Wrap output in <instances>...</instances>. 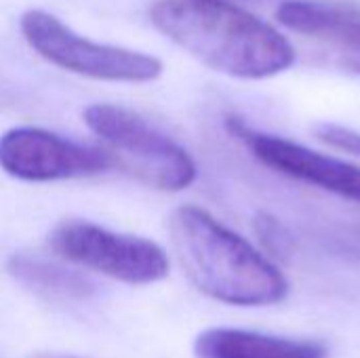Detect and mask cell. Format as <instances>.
Masks as SVG:
<instances>
[{
    "label": "cell",
    "mask_w": 360,
    "mask_h": 358,
    "mask_svg": "<svg viewBox=\"0 0 360 358\" xmlns=\"http://www.w3.org/2000/svg\"><path fill=\"white\" fill-rule=\"evenodd\" d=\"M150 19L196 61L230 78L266 80L297 59L274 25L230 0H156Z\"/></svg>",
    "instance_id": "1"
},
{
    "label": "cell",
    "mask_w": 360,
    "mask_h": 358,
    "mask_svg": "<svg viewBox=\"0 0 360 358\" xmlns=\"http://www.w3.org/2000/svg\"><path fill=\"white\" fill-rule=\"evenodd\" d=\"M169 232L184 274L200 293L232 306H272L287 298L285 274L209 211L175 209Z\"/></svg>",
    "instance_id": "2"
},
{
    "label": "cell",
    "mask_w": 360,
    "mask_h": 358,
    "mask_svg": "<svg viewBox=\"0 0 360 358\" xmlns=\"http://www.w3.org/2000/svg\"><path fill=\"white\" fill-rule=\"evenodd\" d=\"M82 116L86 127L108 146L112 162L146 186L162 192H181L196 181L198 167L190 152L133 110L93 103Z\"/></svg>",
    "instance_id": "3"
},
{
    "label": "cell",
    "mask_w": 360,
    "mask_h": 358,
    "mask_svg": "<svg viewBox=\"0 0 360 358\" xmlns=\"http://www.w3.org/2000/svg\"><path fill=\"white\" fill-rule=\"evenodd\" d=\"M19 27L34 53L78 76L108 82H152L162 74V61L158 57L93 42L40 8L25 11L19 19Z\"/></svg>",
    "instance_id": "4"
},
{
    "label": "cell",
    "mask_w": 360,
    "mask_h": 358,
    "mask_svg": "<svg viewBox=\"0 0 360 358\" xmlns=\"http://www.w3.org/2000/svg\"><path fill=\"white\" fill-rule=\"evenodd\" d=\"M49 245L59 257L129 285H150L169 274V257L154 241L112 232L84 219L57 224Z\"/></svg>",
    "instance_id": "5"
},
{
    "label": "cell",
    "mask_w": 360,
    "mask_h": 358,
    "mask_svg": "<svg viewBox=\"0 0 360 358\" xmlns=\"http://www.w3.org/2000/svg\"><path fill=\"white\" fill-rule=\"evenodd\" d=\"M105 150L70 141L38 127H17L0 135V169L23 181L91 177L112 169Z\"/></svg>",
    "instance_id": "6"
},
{
    "label": "cell",
    "mask_w": 360,
    "mask_h": 358,
    "mask_svg": "<svg viewBox=\"0 0 360 358\" xmlns=\"http://www.w3.org/2000/svg\"><path fill=\"white\" fill-rule=\"evenodd\" d=\"M226 129L264 167L325 192L360 203V167L348 160L310 150L291 139L255 131L240 118H226Z\"/></svg>",
    "instance_id": "7"
},
{
    "label": "cell",
    "mask_w": 360,
    "mask_h": 358,
    "mask_svg": "<svg viewBox=\"0 0 360 358\" xmlns=\"http://www.w3.org/2000/svg\"><path fill=\"white\" fill-rule=\"evenodd\" d=\"M276 21L306 38L327 44L340 63L360 74V11L329 0H281Z\"/></svg>",
    "instance_id": "8"
},
{
    "label": "cell",
    "mask_w": 360,
    "mask_h": 358,
    "mask_svg": "<svg viewBox=\"0 0 360 358\" xmlns=\"http://www.w3.org/2000/svg\"><path fill=\"white\" fill-rule=\"evenodd\" d=\"M196 358H327L323 346L247 329L215 327L196 338Z\"/></svg>",
    "instance_id": "9"
},
{
    "label": "cell",
    "mask_w": 360,
    "mask_h": 358,
    "mask_svg": "<svg viewBox=\"0 0 360 358\" xmlns=\"http://www.w3.org/2000/svg\"><path fill=\"white\" fill-rule=\"evenodd\" d=\"M6 270L21 287L53 304L74 306L95 295V285L84 274L38 255L17 253L6 262Z\"/></svg>",
    "instance_id": "10"
},
{
    "label": "cell",
    "mask_w": 360,
    "mask_h": 358,
    "mask_svg": "<svg viewBox=\"0 0 360 358\" xmlns=\"http://www.w3.org/2000/svg\"><path fill=\"white\" fill-rule=\"evenodd\" d=\"M314 135L319 141L338 152L360 156V131L352 127H344L338 122H321L314 127Z\"/></svg>",
    "instance_id": "11"
},
{
    "label": "cell",
    "mask_w": 360,
    "mask_h": 358,
    "mask_svg": "<svg viewBox=\"0 0 360 358\" xmlns=\"http://www.w3.org/2000/svg\"><path fill=\"white\" fill-rule=\"evenodd\" d=\"M255 232L259 236V241L264 243V247L276 255H285L291 249V236L289 232L270 215H259L255 219Z\"/></svg>",
    "instance_id": "12"
},
{
    "label": "cell",
    "mask_w": 360,
    "mask_h": 358,
    "mask_svg": "<svg viewBox=\"0 0 360 358\" xmlns=\"http://www.w3.org/2000/svg\"><path fill=\"white\" fill-rule=\"evenodd\" d=\"M230 2H234V4H240V6H245V4H259V2H266V0H230ZM247 8V6H245Z\"/></svg>",
    "instance_id": "13"
},
{
    "label": "cell",
    "mask_w": 360,
    "mask_h": 358,
    "mask_svg": "<svg viewBox=\"0 0 360 358\" xmlns=\"http://www.w3.org/2000/svg\"><path fill=\"white\" fill-rule=\"evenodd\" d=\"M44 358H74V357H61V354H49V357Z\"/></svg>",
    "instance_id": "14"
}]
</instances>
